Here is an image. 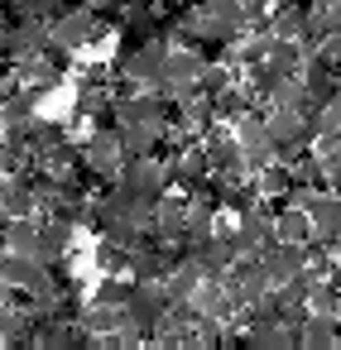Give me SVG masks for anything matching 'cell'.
Instances as JSON below:
<instances>
[{
    "mask_svg": "<svg viewBox=\"0 0 341 350\" xmlns=\"http://www.w3.org/2000/svg\"><path fill=\"white\" fill-rule=\"evenodd\" d=\"M260 264H264V273H269V283L274 288H283L298 269H307V240L298 245V240H269L264 250H260Z\"/></svg>",
    "mask_w": 341,
    "mask_h": 350,
    "instance_id": "cell-6",
    "label": "cell"
},
{
    "mask_svg": "<svg viewBox=\"0 0 341 350\" xmlns=\"http://www.w3.org/2000/svg\"><path fill=\"white\" fill-rule=\"evenodd\" d=\"M116 183L130 187V192H140V197H164V192L173 187V178H168V159H164V154H125Z\"/></svg>",
    "mask_w": 341,
    "mask_h": 350,
    "instance_id": "cell-2",
    "label": "cell"
},
{
    "mask_svg": "<svg viewBox=\"0 0 341 350\" xmlns=\"http://www.w3.org/2000/svg\"><path fill=\"white\" fill-rule=\"evenodd\" d=\"M116 130H121L125 154H159L164 144V125H116Z\"/></svg>",
    "mask_w": 341,
    "mask_h": 350,
    "instance_id": "cell-16",
    "label": "cell"
},
{
    "mask_svg": "<svg viewBox=\"0 0 341 350\" xmlns=\"http://www.w3.org/2000/svg\"><path fill=\"white\" fill-rule=\"evenodd\" d=\"M331 29H336V34H341V10H336V15H331Z\"/></svg>",
    "mask_w": 341,
    "mask_h": 350,
    "instance_id": "cell-20",
    "label": "cell"
},
{
    "mask_svg": "<svg viewBox=\"0 0 341 350\" xmlns=\"http://www.w3.org/2000/svg\"><path fill=\"white\" fill-rule=\"evenodd\" d=\"M25 144H29V154L39 159V154H49V149L68 144V125H63V120H44V116H34V120H29V130H25Z\"/></svg>",
    "mask_w": 341,
    "mask_h": 350,
    "instance_id": "cell-14",
    "label": "cell"
},
{
    "mask_svg": "<svg viewBox=\"0 0 341 350\" xmlns=\"http://www.w3.org/2000/svg\"><path fill=\"white\" fill-rule=\"evenodd\" d=\"M130 250H135V245H125V240H116V235H101V240L92 245V269H97V273H130Z\"/></svg>",
    "mask_w": 341,
    "mask_h": 350,
    "instance_id": "cell-12",
    "label": "cell"
},
{
    "mask_svg": "<svg viewBox=\"0 0 341 350\" xmlns=\"http://www.w3.org/2000/svg\"><path fill=\"white\" fill-rule=\"evenodd\" d=\"M202 68H207V58H202L197 49H173V53H168V63H164L159 87H164L173 101H183V96L202 92Z\"/></svg>",
    "mask_w": 341,
    "mask_h": 350,
    "instance_id": "cell-4",
    "label": "cell"
},
{
    "mask_svg": "<svg viewBox=\"0 0 341 350\" xmlns=\"http://www.w3.org/2000/svg\"><path fill=\"white\" fill-rule=\"evenodd\" d=\"M49 39H53V44H63L68 53H82V49H92V44H101V39H106V10L73 5V10H63V15L49 25Z\"/></svg>",
    "mask_w": 341,
    "mask_h": 350,
    "instance_id": "cell-1",
    "label": "cell"
},
{
    "mask_svg": "<svg viewBox=\"0 0 341 350\" xmlns=\"http://www.w3.org/2000/svg\"><path fill=\"white\" fill-rule=\"evenodd\" d=\"M0 92H5V72H0Z\"/></svg>",
    "mask_w": 341,
    "mask_h": 350,
    "instance_id": "cell-21",
    "label": "cell"
},
{
    "mask_svg": "<svg viewBox=\"0 0 341 350\" xmlns=\"http://www.w3.org/2000/svg\"><path fill=\"white\" fill-rule=\"evenodd\" d=\"M264 125H269V139L279 144L283 159L307 144V111L303 106H269L264 111Z\"/></svg>",
    "mask_w": 341,
    "mask_h": 350,
    "instance_id": "cell-5",
    "label": "cell"
},
{
    "mask_svg": "<svg viewBox=\"0 0 341 350\" xmlns=\"http://www.w3.org/2000/svg\"><path fill=\"white\" fill-rule=\"evenodd\" d=\"M274 230H279V240H312V211L307 206H293V202H283L279 211H274Z\"/></svg>",
    "mask_w": 341,
    "mask_h": 350,
    "instance_id": "cell-15",
    "label": "cell"
},
{
    "mask_svg": "<svg viewBox=\"0 0 341 350\" xmlns=\"http://www.w3.org/2000/svg\"><path fill=\"white\" fill-rule=\"evenodd\" d=\"M307 211H312V235H322L336 250L341 245V192H317Z\"/></svg>",
    "mask_w": 341,
    "mask_h": 350,
    "instance_id": "cell-10",
    "label": "cell"
},
{
    "mask_svg": "<svg viewBox=\"0 0 341 350\" xmlns=\"http://www.w3.org/2000/svg\"><path fill=\"white\" fill-rule=\"evenodd\" d=\"M130 288H135V278H130V273H101V283H97V293H92V297H97V302H116V307H121V302L130 297Z\"/></svg>",
    "mask_w": 341,
    "mask_h": 350,
    "instance_id": "cell-17",
    "label": "cell"
},
{
    "mask_svg": "<svg viewBox=\"0 0 341 350\" xmlns=\"http://www.w3.org/2000/svg\"><path fill=\"white\" fill-rule=\"evenodd\" d=\"M77 326L87 331V336H111V331H121V307L116 302H82V312H77Z\"/></svg>",
    "mask_w": 341,
    "mask_h": 350,
    "instance_id": "cell-13",
    "label": "cell"
},
{
    "mask_svg": "<svg viewBox=\"0 0 341 350\" xmlns=\"http://www.w3.org/2000/svg\"><path fill=\"white\" fill-rule=\"evenodd\" d=\"M82 5H92V10H111L116 0H82Z\"/></svg>",
    "mask_w": 341,
    "mask_h": 350,
    "instance_id": "cell-19",
    "label": "cell"
},
{
    "mask_svg": "<svg viewBox=\"0 0 341 350\" xmlns=\"http://www.w3.org/2000/svg\"><path fill=\"white\" fill-rule=\"evenodd\" d=\"M336 331H341L336 317L307 312V317L298 321V345H303V350H331V345H336Z\"/></svg>",
    "mask_w": 341,
    "mask_h": 350,
    "instance_id": "cell-11",
    "label": "cell"
},
{
    "mask_svg": "<svg viewBox=\"0 0 341 350\" xmlns=\"http://www.w3.org/2000/svg\"><path fill=\"white\" fill-rule=\"evenodd\" d=\"M82 163H87V173H92V178H101V183H116V173H121V163H125L121 130H116V125H101V130H92V135L82 139Z\"/></svg>",
    "mask_w": 341,
    "mask_h": 350,
    "instance_id": "cell-3",
    "label": "cell"
},
{
    "mask_svg": "<svg viewBox=\"0 0 341 350\" xmlns=\"http://www.w3.org/2000/svg\"><path fill=\"white\" fill-rule=\"evenodd\" d=\"M312 149L322 154V168H327L331 187H341V135H336V139H317Z\"/></svg>",
    "mask_w": 341,
    "mask_h": 350,
    "instance_id": "cell-18",
    "label": "cell"
},
{
    "mask_svg": "<svg viewBox=\"0 0 341 350\" xmlns=\"http://www.w3.org/2000/svg\"><path fill=\"white\" fill-rule=\"evenodd\" d=\"M274 235H279V230H274V211H269V206H255V211H240V216H236V235H231V240H236L240 254H260Z\"/></svg>",
    "mask_w": 341,
    "mask_h": 350,
    "instance_id": "cell-7",
    "label": "cell"
},
{
    "mask_svg": "<svg viewBox=\"0 0 341 350\" xmlns=\"http://www.w3.org/2000/svg\"><path fill=\"white\" fill-rule=\"evenodd\" d=\"M39 197H34V178L29 173H0V216L15 221V216H34Z\"/></svg>",
    "mask_w": 341,
    "mask_h": 350,
    "instance_id": "cell-8",
    "label": "cell"
},
{
    "mask_svg": "<svg viewBox=\"0 0 341 350\" xmlns=\"http://www.w3.org/2000/svg\"><path fill=\"white\" fill-rule=\"evenodd\" d=\"M49 49V20H15L10 25V63H25V58H39Z\"/></svg>",
    "mask_w": 341,
    "mask_h": 350,
    "instance_id": "cell-9",
    "label": "cell"
}]
</instances>
